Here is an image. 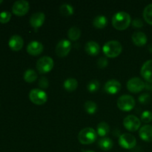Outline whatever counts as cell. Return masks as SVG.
Segmentation results:
<instances>
[{
  "label": "cell",
  "instance_id": "cell-16",
  "mask_svg": "<svg viewBox=\"0 0 152 152\" xmlns=\"http://www.w3.org/2000/svg\"><path fill=\"white\" fill-rule=\"evenodd\" d=\"M9 47L13 50H19L24 45V40L21 36L15 34L10 38L8 42Z\"/></svg>",
  "mask_w": 152,
  "mask_h": 152
},
{
  "label": "cell",
  "instance_id": "cell-8",
  "mask_svg": "<svg viewBox=\"0 0 152 152\" xmlns=\"http://www.w3.org/2000/svg\"><path fill=\"white\" fill-rule=\"evenodd\" d=\"M145 83L139 77H132L127 82V88L132 93H138L145 88Z\"/></svg>",
  "mask_w": 152,
  "mask_h": 152
},
{
  "label": "cell",
  "instance_id": "cell-13",
  "mask_svg": "<svg viewBox=\"0 0 152 152\" xmlns=\"http://www.w3.org/2000/svg\"><path fill=\"white\" fill-rule=\"evenodd\" d=\"M140 74L147 83H152V59L147 60L142 65Z\"/></svg>",
  "mask_w": 152,
  "mask_h": 152
},
{
  "label": "cell",
  "instance_id": "cell-5",
  "mask_svg": "<svg viewBox=\"0 0 152 152\" xmlns=\"http://www.w3.org/2000/svg\"><path fill=\"white\" fill-rule=\"evenodd\" d=\"M117 104L118 108L122 111H129L134 108L135 99L131 95L124 94L118 98Z\"/></svg>",
  "mask_w": 152,
  "mask_h": 152
},
{
  "label": "cell",
  "instance_id": "cell-32",
  "mask_svg": "<svg viewBox=\"0 0 152 152\" xmlns=\"http://www.w3.org/2000/svg\"><path fill=\"white\" fill-rule=\"evenodd\" d=\"M140 118L144 123H150L152 121V113L150 111H144L141 114Z\"/></svg>",
  "mask_w": 152,
  "mask_h": 152
},
{
  "label": "cell",
  "instance_id": "cell-36",
  "mask_svg": "<svg viewBox=\"0 0 152 152\" xmlns=\"http://www.w3.org/2000/svg\"><path fill=\"white\" fill-rule=\"evenodd\" d=\"M145 88H146L147 90L150 91L152 93V83H145Z\"/></svg>",
  "mask_w": 152,
  "mask_h": 152
},
{
  "label": "cell",
  "instance_id": "cell-4",
  "mask_svg": "<svg viewBox=\"0 0 152 152\" xmlns=\"http://www.w3.org/2000/svg\"><path fill=\"white\" fill-rule=\"evenodd\" d=\"M54 65L53 59L48 56H42L37 60V68L40 74H46L51 71Z\"/></svg>",
  "mask_w": 152,
  "mask_h": 152
},
{
  "label": "cell",
  "instance_id": "cell-11",
  "mask_svg": "<svg viewBox=\"0 0 152 152\" xmlns=\"http://www.w3.org/2000/svg\"><path fill=\"white\" fill-rule=\"evenodd\" d=\"M71 42L69 40L63 39L56 44L55 50H56V53L58 56H60V57H64L69 53V52L71 51Z\"/></svg>",
  "mask_w": 152,
  "mask_h": 152
},
{
  "label": "cell",
  "instance_id": "cell-27",
  "mask_svg": "<svg viewBox=\"0 0 152 152\" xmlns=\"http://www.w3.org/2000/svg\"><path fill=\"white\" fill-rule=\"evenodd\" d=\"M59 11L63 16H68L74 13V8L71 4L64 3V4H61V6L59 7Z\"/></svg>",
  "mask_w": 152,
  "mask_h": 152
},
{
  "label": "cell",
  "instance_id": "cell-33",
  "mask_svg": "<svg viewBox=\"0 0 152 152\" xmlns=\"http://www.w3.org/2000/svg\"><path fill=\"white\" fill-rule=\"evenodd\" d=\"M39 88H41L42 89H46L49 86V82L48 80L47 79V77H40L39 80V83H38Z\"/></svg>",
  "mask_w": 152,
  "mask_h": 152
},
{
  "label": "cell",
  "instance_id": "cell-29",
  "mask_svg": "<svg viewBox=\"0 0 152 152\" xmlns=\"http://www.w3.org/2000/svg\"><path fill=\"white\" fill-rule=\"evenodd\" d=\"M99 86H100V84L97 80H93L89 82L88 84L87 85V89L90 92H95L98 91Z\"/></svg>",
  "mask_w": 152,
  "mask_h": 152
},
{
  "label": "cell",
  "instance_id": "cell-19",
  "mask_svg": "<svg viewBox=\"0 0 152 152\" xmlns=\"http://www.w3.org/2000/svg\"><path fill=\"white\" fill-rule=\"evenodd\" d=\"M85 50L86 53L92 56H96L99 53L100 47L99 44L94 41H88L85 45Z\"/></svg>",
  "mask_w": 152,
  "mask_h": 152
},
{
  "label": "cell",
  "instance_id": "cell-14",
  "mask_svg": "<svg viewBox=\"0 0 152 152\" xmlns=\"http://www.w3.org/2000/svg\"><path fill=\"white\" fill-rule=\"evenodd\" d=\"M43 45L40 42L34 40L31 41L27 46V51L29 54L37 56V55L40 54L43 51Z\"/></svg>",
  "mask_w": 152,
  "mask_h": 152
},
{
  "label": "cell",
  "instance_id": "cell-10",
  "mask_svg": "<svg viewBox=\"0 0 152 152\" xmlns=\"http://www.w3.org/2000/svg\"><path fill=\"white\" fill-rule=\"evenodd\" d=\"M30 8L29 2L26 0H18L13 3L12 11L17 16H23L28 13Z\"/></svg>",
  "mask_w": 152,
  "mask_h": 152
},
{
  "label": "cell",
  "instance_id": "cell-37",
  "mask_svg": "<svg viewBox=\"0 0 152 152\" xmlns=\"http://www.w3.org/2000/svg\"><path fill=\"white\" fill-rule=\"evenodd\" d=\"M148 50H149V51L151 52V53H152V43H151V44L148 45Z\"/></svg>",
  "mask_w": 152,
  "mask_h": 152
},
{
  "label": "cell",
  "instance_id": "cell-22",
  "mask_svg": "<svg viewBox=\"0 0 152 152\" xmlns=\"http://www.w3.org/2000/svg\"><path fill=\"white\" fill-rule=\"evenodd\" d=\"M108 24V19L106 16L103 15H99L96 16L93 20L94 26L96 28H104Z\"/></svg>",
  "mask_w": 152,
  "mask_h": 152
},
{
  "label": "cell",
  "instance_id": "cell-31",
  "mask_svg": "<svg viewBox=\"0 0 152 152\" xmlns=\"http://www.w3.org/2000/svg\"><path fill=\"white\" fill-rule=\"evenodd\" d=\"M10 18H11V13L7 10H4L0 13V22L1 23H7Z\"/></svg>",
  "mask_w": 152,
  "mask_h": 152
},
{
  "label": "cell",
  "instance_id": "cell-9",
  "mask_svg": "<svg viewBox=\"0 0 152 152\" xmlns=\"http://www.w3.org/2000/svg\"><path fill=\"white\" fill-rule=\"evenodd\" d=\"M123 125L127 130L135 132L140 127V120L134 115H128L123 120Z\"/></svg>",
  "mask_w": 152,
  "mask_h": 152
},
{
  "label": "cell",
  "instance_id": "cell-26",
  "mask_svg": "<svg viewBox=\"0 0 152 152\" xmlns=\"http://www.w3.org/2000/svg\"><path fill=\"white\" fill-rule=\"evenodd\" d=\"M84 108L86 112L89 114H94L96 113L97 110V105L96 102H93L91 100H88L85 102Z\"/></svg>",
  "mask_w": 152,
  "mask_h": 152
},
{
  "label": "cell",
  "instance_id": "cell-39",
  "mask_svg": "<svg viewBox=\"0 0 152 152\" xmlns=\"http://www.w3.org/2000/svg\"><path fill=\"white\" fill-rule=\"evenodd\" d=\"M2 1H3L2 0H0V3H1V2H2Z\"/></svg>",
  "mask_w": 152,
  "mask_h": 152
},
{
  "label": "cell",
  "instance_id": "cell-18",
  "mask_svg": "<svg viewBox=\"0 0 152 152\" xmlns=\"http://www.w3.org/2000/svg\"><path fill=\"white\" fill-rule=\"evenodd\" d=\"M132 41L136 45L142 46L146 44L147 42V36L145 33L142 31H137L132 34Z\"/></svg>",
  "mask_w": 152,
  "mask_h": 152
},
{
  "label": "cell",
  "instance_id": "cell-30",
  "mask_svg": "<svg viewBox=\"0 0 152 152\" xmlns=\"http://www.w3.org/2000/svg\"><path fill=\"white\" fill-rule=\"evenodd\" d=\"M140 102L142 104H148L151 100V96L148 93H143L140 94L138 97Z\"/></svg>",
  "mask_w": 152,
  "mask_h": 152
},
{
  "label": "cell",
  "instance_id": "cell-25",
  "mask_svg": "<svg viewBox=\"0 0 152 152\" xmlns=\"http://www.w3.org/2000/svg\"><path fill=\"white\" fill-rule=\"evenodd\" d=\"M68 38L72 41H76L81 36V31L80 28L77 26H73L70 28L68 32Z\"/></svg>",
  "mask_w": 152,
  "mask_h": 152
},
{
  "label": "cell",
  "instance_id": "cell-23",
  "mask_svg": "<svg viewBox=\"0 0 152 152\" xmlns=\"http://www.w3.org/2000/svg\"><path fill=\"white\" fill-rule=\"evenodd\" d=\"M110 132V127L108 124L105 122H100L99 124L97 125V128H96V132L99 136L105 137Z\"/></svg>",
  "mask_w": 152,
  "mask_h": 152
},
{
  "label": "cell",
  "instance_id": "cell-35",
  "mask_svg": "<svg viewBox=\"0 0 152 152\" xmlns=\"http://www.w3.org/2000/svg\"><path fill=\"white\" fill-rule=\"evenodd\" d=\"M132 25L134 28H141V27L143 26V22L140 18H136L132 21Z\"/></svg>",
  "mask_w": 152,
  "mask_h": 152
},
{
  "label": "cell",
  "instance_id": "cell-28",
  "mask_svg": "<svg viewBox=\"0 0 152 152\" xmlns=\"http://www.w3.org/2000/svg\"><path fill=\"white\" fill-rule=\"evenodd\" d=\"M143 17L150 25H152V3L148 4L143 10Z\"/></svg>",
  "mask_w": 152,
  "mask_h": 152
},
{
  "label": "cell",
  "instance_id": "cell-34",
  "mask_svg": "<svg viewBox=\"0 0 152 152\" xmlns=\"http://www.w3.org/2000/svg\"><path fill=\"white\" fill-rule=\"evenodd\" d=\"M96 64H97V66L99 67V68H105V67H107V65H108V61L106 58L102 56V57L98 59Z\"/></svg>",
  "mask_w": 152,
  "mask_h": 152
},
{
  "label": "cell",
  "instance_id": "cell-2",
  "mask_svg": "<svg viewBox=\"0 0 152 152\" xmlns=\"http://www.w3.org/2000/svg\"><path fill=\"white\" fill-rule=\"evenodd\" d=\"M123 47L117 40H110L102 47V51L108 57H116L121 53Z\"/></svg>",
  "mask_w": 152,
  "mask_h": 152
},
{
  "label": "cell",
  "instance_id": "cell-20",
  "mask_svg": "<svg viewBox=\"0 0 152 152\" xmlns=\"http://www.w3.org/2000/svg\"><path fill=\"white\" fill-rule=\"evenodd\" d=\"M98 145L100 147L101 149L104 150V151H108V150L111 149L114 145V142H113L112 140L110 139L109 137H102L98 142Z\"/></svg>",
  "mask_w": 152,
  "mask_h": 152
},
{
  "label": "cell",
  "instance_id": "cell-12",
  "mask_svg": "<svg viewBox=\"0 0 152 152\" xmlns=\"http://www.w3.org/2000/svg\"><path fill=\"white\" fill-rule=\"evenodd\" d=\"M45 20V15L43 12H37L31 15L30 18V24L35 29L41 27Z\"/></svg>",
  "mask_w": 152,
  "mask_h": 152
},
{
  "label": "cell",
  "instance_id": "cell-15",
  "mask_svg": "<svg viewBox=\"0 0 152 152\" xmlns=\"http://www.w3.org/2000/svg\"><path fill=\"white\" fill-rule=\"evenodd\" d=\"M104 89L107 93L110 94H115L118 93L121 89V84L116 80H110L105 84Z\"/></svg>",
  "mask_w": 152,
  "mask_h": 152
},
{
  "label": "cell",
  "instance_id": "cell-1",
  "mask_svg": "<svg viewBox=\"0 0 152 152\" xmlns=\"http://www.w3.org/2000/svg\"><path fill=\"white\" fill-rule=\"evenodd\" d=\"M132 18L129 13L125 11L117 12L112 17V25L116 29L123 31L130 25Z\"/></svg>",
  "mask_w": 152,
  "mask_h": 152
},
{
  "label": "cell",
  "instance_id": "cell-3",
  "mask_svg": "<svg viewBox=\"0 0 152 152\" xmlns=\"http://www.w3.org/2000/svg\"><path fill=\"white\" fill-rule=\"evenodd\" d=\"M97 137V133L94 129L90 127L82 129L78 134V140L80 143L88 145L94 142Z\"/></svg>",
  "mask_w": 152,
  "mask_h": 152
},
{
  "label": "cell",
  "instance_id": "cell-17",
  "mask_svg": "<svg viewBox=\"0 0 152 152\" xmlns=\"http://www.w3.org/2000/svg\"><path fill=\"white\" fill-rule=\"evenodd\" d=\"M139 135L142 140L146 142L152 141V126L145 125L140 129Z\"/></svg>",
  "mask_w": 152,
  "mask_h": 152
},
{
  "label": "cell",
  "instance_id": "cell-21",
  "mask_svg": "<svg viewBox=\"0 0 152 152\" xmlns=\"http://www.w3.org/2000/svg\"><path fill=\"white\" fill-rule=\"evenodd\" d=\"M63 86L64 88L68 91H75L77 88L78 87V82L76 79L70 77V78H68L65 80Z\"/></svg>",
  "mask_w": 152,
  "mask_h": 152
},
{
  "label": "cell",
  "instance_id": "cell-24",
  "mask_svg": "<svg viewBox=\"0 0 152 152\" xmlns=\"http://www.w3.org/2000/svg\"><path fill=\"white\" fill-rule=\"evenodd\" d=\"M23 77L24 80H25L27 83H34V82L37 79V74L34 69L29 68V69H27L26 71H25Z\"/></svg>",
  "mask_w": 152,
  "mask_h": 152
},
{
  "label": "cell",
  "instance_id": "cell-6",
  "mask_svg": "<svg viewBox=\"0 0 152 152\" xmlns=\"http://www.w3.org/2000/svg\"><path fill=\"white\" fill-rule=\"evenodd\" d=\"M29 98L33 103L42 105L48 100V94L45 91L39 88H34L29 93Z\"/></svg>",
  "mask_w": 152,
  "mask_h": 152
},
{
  "label": "cell",
  "instance_id": "cell-7",
  "mask_svg": "<svg viewBox=\"0 0 152 152\" xmlns=\"http://www.w3.org/2000/svg\"><path fill=\"white\" fill-rule=\"evenodd\" d=\"M119 144L126 149H132L137 145V140L134 135L131 134H123L119 137Z\"/></svg>",
  "mask_w": 152,
  "mask_h": 152
},
{
  "label": "cell",
  "instance_id": "cell-38",
  "mask_svg": "<svg viewBox=\"0 0 152 152\" xmlns=\"http://www.w3.org/2000/svg\"><path fill=\"white\" fill-rule=\"evenodd\" d=\"M83 152H95V151H91V150H86V151H83Z\"/></svg>",
  "mask_w": 152,
  "mask_h": 152
}]
</instances>
